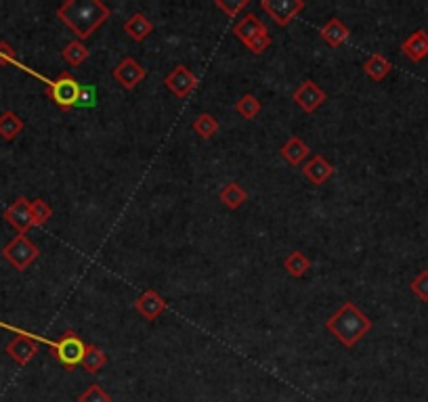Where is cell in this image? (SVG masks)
Here are the masks:
<instances>
[{"instance_id":"1","label":"cell","mask_w":428,"mask_h":402,"mask_svg":"<svg viewBox=\"0 0 428 402\" xmlns=\"http://www.w3.org/2000/svg\"><path fill=\"white\" fill-rule=\"evenodd\" d=\"M57 17L78 36V40H87L110 20V9L101 0H68L57 9Z\"/></svg>"},{"instance_id":"2","label":"cell","mask_w":428,"mask_h":402,"mask_svg":"<svg viewBox=\"0 0 428 402\" xmlns=\"http://www.w3.org/2000/svg\"><path fill=\"white\" fill-rule=\"evenodd\" d=\"M325 329L338 337L340 343L346 348H353L369 329H371V318L365 316L355 302H344L327 320Z\"/></svg>"},{"instance_id":"3","label":"cell","mask_w":428,"mask_h":402,"mask_svg":"<svg viewBox=\"0 0 428 402\" xmlns=\"http://www.w3.org/2000/svg\"><path fill=\"white\" fill-rule=\"evenodd\" d=\"M36 78H40L43 82L49 84V95L51 99L55 101V105L61 109V111H70L72 107L78 105V97H80V84L76 82V78L68 72H64L57 80H47L43 78L40 74L32 72Z\"/></svg>"},{"instance_id":"4","label":"cell","mask_w":428,"mask_h":402,"mask_svg":"<svg viewBox=\"0 0 428 402\" xmlns=\"http://www.w3.org/2000/svg\"><path fill=\"white\" fill-rule=\"evenodd\" d=\"M51 348H53V354L55 358L68 369L72 371L74 366L82 364V356H84V350H87V343L74 333V331H66L61 339L57 341H47Z\"/></svg>"},{"instance_id":"5","label":"cell","mask_w":428,"mask_h":402,"mask_svg":"<svg viewBox=\"0 0 428 402\" xmlns=\"http://www.w3.org/2000/svg\"><path fill=\"white\" fill-rule=\"evenodd\" d=\"M3 256L17 268V270H26L38 256H40V249L26 237V235H17L5 249H3Z\"/></svg>"},{"instance_id":"6","label":"cell","mask_w":428,"mask_h":402,"mask_svg":"<svg viewBox=\"0 0 428 402\" xmlns=\"http://www.w3.org/2000/svg\"><path fill=\"white\" fill-rule=\"evenodd\" d=\"M304 7H307L304 0H260V9L277 26H288Z\"/></svg>"},{"instance_id":"7","label":"cell","mask_w":428,"mask_h":402,"mask_svg":"<svg viewBox=\"0 0 428 402\" xmlns=\"http://www.w3.org/2000/svg\"><path fill=\"white\" fill-rule=\"evenodd\" d=\"M164 84L170 88L172 95H177L179 99H187L193 88L198 86V78L195 74H191V70L187 65H177L166 78H164Z\"/></svg>"},{"instance_id":"8","label":"cell","mask_w":428,"mask_h":402,"mask_svg":"<svg viewBox=\"0 0 428 402\" xmlns=\"http://www.w3.org/2000/svg\"><path fill=\"white\" fill-rule=\"evenodd\" d=\"M292 99H294L296 105H300L307 114H313L317 107L323 105L325 93H323L313 80H307V82H302V84L294 91V97H292Z\"/></svg>"},{"instance_id":"9","label":"cell","mask_w":428,"mask_h":402,"mask_svg":"<svg viewBox=\"0 0 428 402\" xmlns=\"http://www.w3.org/2000/svg\"><path fill=\"white\" fill-rule=\"evenodd\" d=\"M114 78L124 86V88H135L143 78H145V68L135 61L133 57H126L122 59L116 68H114Z\"/></svg>"},{"instance_id":"10","label":"cell","mask_w":428,"mask_h":402,"mask_svg":"<svg viewBox=\"0 0 428 402\" xmlns=\"http://www.w3.org/2000/svg\"><path fill=\"white\" fill-rule=\"evenodd\" d=\"M137 312L147 318V320H156L164 310H166V302L164 297L156 291V289H147L145 293H141L135 302Z\"/></svg>"},{"instance_id":"11","label":"cell","mask_w":428,"mask_h":402,"mask_svg":"<svg viewBox=\"0 0 428 402\" xmlns=\"http://www.w3.org/2000/svg\"><path fill=\"white\" fill-rule=\"evenodd\" d=\"M5 218L9 220V224H13L22 235L30 229V226H34L32 224V210H30V201L26 199V197H20V199H15L13 201V206L11 208H7V212H5Z\"/></svg>"},{"instance_id":"12","label":"cell","mask_w":428,"mask_h":402,"mask_svg":"<svg viewBox=\"0 0 428 402\" xmlns=\"http://www.w3.org/2000/svg\"><path fill=\"white\" fill-rule=\"evenodd\" d=\"M302 174H304L313 185H323V183L334 174V166H332L323 155H315V157H311V160L304 162Z\"/></svg>"},{"instance_id":"13","label":"cell","mask_w":428,"mask_h":402,"mask_svg":"<svg viewBox=\"0 0 428 402\" xmlns=\"http://www.w3.org/2000/svg\"><path fill=\"white\" fill-rule=\"evenodd\" d=\"M279 153H281V157H283L288 164H292V166H300V164L311 155V149H309V145H307L302 139H298V137H290V139L286 141V145L279 149Z\"/></svg>"},{"instance_id":"14","label":"cell","mask_w":428,"mask_h":402,"mask_svg":"<svg viewBox=\"0 0 428 402\" xmlns=\"http://www.w3.org/2000/svg\"><path fill=\"white\" fill-rule=\"evenodd\" d=\"M263 32H267V28H265V24L256 17V15H246V17H242L237 24H235V28H233V34L244 42V45H248L254 36H258V34H263Z\"/></svg>"},{"instance_id":"15","label":"cell","mask_w":428,"mask_h":402,"mask_svg":"<svg viewBox=\"0 0 428 402\" xmlns=\"http://www.w3.org/2000/svg\"><path fill=\"white\" fill-rule=\"evenodd\" d=\"M321 38L330 45V47H340L348 40V28L340 22V20H330L319 28Z\"/></svg>"},{"instance_id":"16","label":"cell","mask_w":428,"mask_h":402,"mask_svg":"<svg viewBox=\"0 0 428 402\" xmlns=\"http://www.w3.org/2000/svg\"><path fill=\"white\" fill-rule=\"evenodd\" d=\"M124 32H126L135 42H141V40H145V38L154 32V26H152V22H149L143 13H135V15H131V17L124 22Z\"/></svg>"},{"instance_id":"17","label":"cell","mask_w":428,"mask_h":402,"mask_svg":"<svg viewBox=\"0 0 428 402\" xmlns=\"http://www.w3.org/2000/svg\"><path fill=\"white\" fill-rule=\"evenodd\" d=\"M403 53L411 59V61H420L422 57L428 55V36L420 30L415 34H411L405 42H403Z\"/></svg>"},{"instance_id":"18","label":"cell","mask_w":428,"mask_h":402,"mask_svg":"<svg viewBox=\"0 0 428 402\" xmlns=\"http://www.w3.org/2000/svg\"><path fill=\"white\" fill-rule=\"evenodd\" d=\"M219 199L229 208V210H237V208H242L244 206V201L248 199V193L242 189V185L239 183H227L225 187H223V191L219 193Z\"/></svg>"},{"instance_id":"19","label":"cell","mask_w":428,"mask_h":402,"mask_svg":"<svg viewBox=\"0 0 428 402\" xmlns=\"http://www.w3.org/2000/svg\"><path fill=\"white\" fill-rule=\"evenodd\" d=\"M22 130H24V122L17 114L5 111L3 116H0V137H3L5 141H13Z\"/></svg>"},{"instance_id":"20","label":"cell","mask_w":428,"mask_h":402,"mask_svg":"<svg viewBox=\"0 0 428 402\" xmlns=\"http://www.w3.org/2000/svg\"><path fill=\"white\" fill-rule=\"evenodd\" d=\"M363 72L371 78V80H382V78H386L388 74H390V63H388V59H384L382 55H371L367 61H365V65H363Z\"/></svg>"},{"instance_id":"21","label":"cell","mask_w":428,"mask_h":402,"mask_svg":"<svg viewBox=\"0 0 428 402\" xmlns=\"http://www.w3.org/2000/svg\"><path fill=\"white\" fill-rule=\"evenodd\" d=\"M105 364H108L105 352H103L101 348H97V346H87L84 356H82V366H84L89 373H97V371H101Z\"/></svg>"},{"instance_id":"22","label":"cell","mask_w":428,"mask_h":402,"mask_svg":"<svg viewBox=\"0 0 428 402\" xmlns=\"http://www.w3.org/2000/svg\"><path fill=\"white\" fill-rule=\"evenodd\" d=\"M283 268L292 275V277H302V275H307V270L311 268V260L302 254V252H292L286 260H283Z\"/></svg>"},{"instance_id":"23","label":"cell","mask_w":428,"mask_h":402,"mask_svg":"<svg viewBox=\"0 0 428 402\" xmlns=\"http://www.w3.org/2000/svg\"><path fill=\"white\" fill-rule=\"evenodd\" d=\"M193 132L200 139H212L219 132V122L210 116V114H202L198 116V120L193 122Z\"/></svg>"},{"instance_id":"24","label":"cell","mask_w":428,"mask_h":402,"mask_svg":"<svg viewBox=\"0 0 428 402\" xmlns=\"http://www.w3.org/2000/svg\"><path fill=\"white\" fill-rule=\"evenodd\" d=\"M64 57L70 65H80L89 59V49L82 40H74L64 49Z\"/></svg>"},{"instance_id":"25","label":"cell","mask_w":428,"mask_h":402,"mask_svg":"<svg viewBox=\"0 0 428 402\" xmlns=\"http://www.w3.org/2000/svg\"><path fill=\"white\" fill-rule=\"evenodd\" d=\"M235 109L242 118L246 120H254L260 111V101L254 97V95H244L237 103H235Z\"/></svg>"},{"instance_id":"26","label":"cell","mask_w":428,"mask_h":402,"mask_svg":"<svg viewBox=\"0 0 428 402\" xmlns=\"http://www.w3.org/2000/svg\"><path fill=\"white\" fill-rule=\"evenodd\" d=\"M30 210H32V224L34 226H43L47 220L53 218V208L45 199H34L30 203Z\"/></svg>"},{"instance_id":"27","label":"cell","mask_w":428,"mask_h":402,"mask_svg":"<svg viewBox=\"0 0 428 402\" xmlns=\"http://www.w3.org/2000/svg\"><path fill=\"white\" fill-rule=\"evenodd\" d=\"M78 402H112V396L97 383H91L80 396H78Z\"/></svg>"},{"instance_id":"28","label":"cell","mask_w":428,"mask_h":402,"mask_svg":"<svg viewBox=\"0 0 428 402\" xmlns=\"http://www.w3.org/2000/svg\"><path fill=\"white\" fill-rule=\"evenodd\" d=\"M214 5L227 15V17H235L239 11H244L248 7V0H214Z\"/></svg>"},{"instance_id":"29","label":"cell","mask_w":428,"mask_h":402,"mask_svg":"<svg viewBox=\"0 0 428 402\" xmlns=\"http://www.w3.org/2000/svg\"><path fill=\"white\" fill-rule=\"evenodd\" d=\"M78 105L80 107H95L97 105V86L93 84H87V86H80V97H78Z\"/></svg>"},{"instance_id":"30","label":"cell","mask_w":428,"mask_h":402,"mask_svg":"<svg viewBox=\"0 0 428 402\" xmlns=\"http://www.w3.org/2000/svg\"><path fill=\"white\" fill-rule=\"evenodd\" d=\"M248 51H252L254 55H260V53H265L269 47H271V36H269V32H263V34H258V36H254L248 45Z\"/></svg>"},{"instance_id":"31","label":"cell","mask_w":428,"mask_h":402,"mask_svg":"<svg viewBox=\"0 0 428 402\" xmlns=\"http://www.w3.org/2000/svg\"><path fill=\"white\" fill-rule=\"evenodd\" d=\"M411 289L418 297L422 300H428V272H422L413 283H411Z\"/></svg>"},{"instance_id":"32","label":"cell","mask_w":428,"mask_h":402,"mask_svg":"<svg viewBox=\"0 0 428 402\" xmlns=\"http://www.w3.org/2000/svg\"><path fill=\"white\" fill-rule=\"evenodd\" d=\"M0 63H15L17 65L15 51L7 42H0Z\"/></svg>"}]
</instances>
